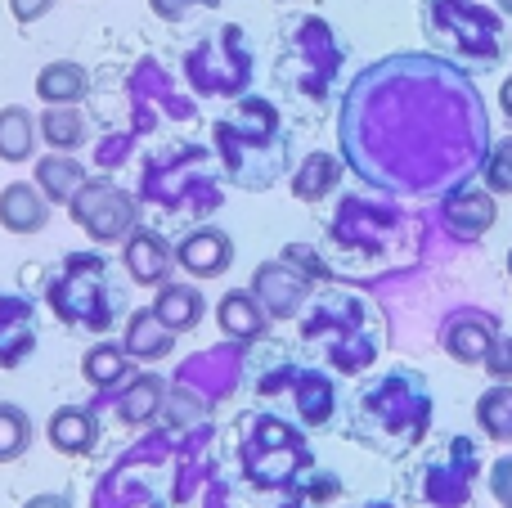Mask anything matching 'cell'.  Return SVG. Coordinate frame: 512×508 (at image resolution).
Listing matches in <instances>:
<instances>
[{
    "mask_svg": "<svg viewBox=\"0 0 512 508\" xmlns=\"http://www.w3.org/2000/svg\"><path fill=\"white\" fill-rule=\"evenodd\" d=\"M68 212L95 243H117L140 225V203H135V194L113 185V180H86V185L72 194Z\"/></svg>",
    "mask_w": 512,
    "mask_h": 508,
    "instance_id": "cell-1",
    "label": "cell"
},
{
    "mask_svg": "<svg viewBox=\"0 0 512 508\" xmlns=\"http://www.w3.org/2000/svg\"><path fill=\"white\" fill-rule=\"evenodd\" d=\"M252 293H256V302L265 306L270 320H292V315L306 306V297H310V279L301 275L288 257L261 261L256 275H252Z\"/></svg>",
    "mask_w": 512,
    "mask_h": 508,
    "instance_id": "cell-2",
    "label": "cell"
},
{
    "mask_svg": "<svg viewBox=\"0 0 512 508\" xmlns=\"http://www.w3.org/2000/svg\"><path fill=\"white\" fill-rule=\"evenodd\" d=\"M499 338V320L486 311H454L441 329V351L459 365H486L490 347Z\"/></svg>",
    "mask_w": 512,
    "mask_h": 508,
    "instance_id": "cell-3",
    "label": "cell"
},
{
    "mask_svg": "<svg viewBox=\"0 0 512 508\" xmlns=\"http://www.w3.org/2000/svg\"><path fill=\"white\" fill-rule=\"evenodd\" d=\"M176 266H185L194 279H216L234 266V239L221 225H198L176 243Z\"/></svg>",
    "mask_w": 512,
    "mask_h": 508,
    "instance_id": "cell-4",
    "label": "cell"
},
{
    "mask_svg": "<svg viewBox=\"0 0 512 508\" xmlns=\"http://www.w3.org/2000/svg\"><path fill=\"white\" fill-rule=\"evenodd\" d=\"M441 216H445V225H450V234H459V239H481V234H490V225L499 221V203H495V194L481 185H454L441 203Z\"/></svg>",
    "mask_w": 512,
    "mask_h": 508,
    "instance_id": "cell-5",
    "label": "cell"
},
{
    "mask_svg": "<svg viewBox=\"0 0 512 508\" xmlns=\"http://www.w3.org/2000/svg\"><path fill=\"white\" fill-rule=\"evenodd\" d=\"M45 437H50V446L59 455H72V459L90 455L99 446V419L90 405H59L50 414V423H45Z\"/></svg>",
    "mask_w": 512,
    "mask_h": 508,
    "instance_id": "cell-6",
    "label": "cell"
},
{
    "mask_svg": "<svg viewBox=\"0 0 512 508\" xmlns=\"http://www.w3.org/2000/svg\"><path fill=\"white\" fill-rule=\"evenodd\" d=\"M171 266H176V248L153 230H131L126 234V270L135 284H167Z\"/></svg>",
    "mask_w": 512,
    "mask_h": 508,
    "instance_id": "cell-7",
    "label": "cell"
},
{
    "mask_svg": "<svg viewBox=\"0 0 512 508\" xmlns=\"http://www.w3.org/2000/svg\"><path fill=\"white\" fill-rule=\"evenodd\" d=\"M50 207L54 203L36 185L14 180V185H5V194H0V225H5L9 234H36L50 225Z\"/></svg>",
    "mask_w": 512,
    "mask_h": 508,
    "instance_id": "cell-8",
    "label": "cell"
},
{
    "mask_svg": "<svg viewBox=\"0 0 512 508\" xmlns=\"http://www.w3.org/2000/svg\"><path fill=\"white\" fill-rule=\"evenodd\" d=\"M122 347H126V356L140 360V365H158V360H167L171 351H176V333H171L167 324L153 315V306H149V311H135L131 315Z\"/></svg>",
    "mask_w": 512,
    "mask_h": 508,
    "instance_id": "cell-9",
    "label": "cell"
},
{
    "mask_svg": "<svg viewBox=\"0 0 512 508\" xmlns=\"http://www.w3.org/2000/svg\"><path fill=\"white\" fill-rule=\"evenodd\" d=\"M203 311H207V302H203V293H198L194 284H171V279H167V284H158L153 315H158L171 333L198 329V324H203Z\"/></svg>",
    "mask_w": 512,
    "mask_h": 508,
    "instance_id": "cell-10",
    "label": "cell"
},
{
    "mask_svg": "<svg viewBox=\"0 0 512 508\" xmlns=\"http://www.w3.org/2000/svg\"><path fill=\"white\" fill-rule=\"evenodd\" d=\"M216 320H221V329L230 333V338H239V342H252V338H261V333L270 329V315H265V306L256 302V293H248V288L225 293L221 306H216Z\"/></svg>",
    "mask_w": 512,
    "mask_h": 508,
    "instance_id": "cell-11",
    "label": "cell"
},
{
    "mask_svg": "<svg viewBox=\"0 0 512 508\" xmlns=\"http://www.w3.org/2000/svg\"><path fill=\"white\" fill-rule=\"evenodd\" d=\"M36 95L45 104H81L90 95V72L72 59H54L36 72Z\"/></svg>",
    "mask_w": 512,
    "mask_h": 508,
    "instance_id": "cell-12",
    "label": "cell"
},
{
    "mask_svg": "<svg viewBox=\"0 0 512 508\" xmlns=\"http://www.w3.org/2000/svg\"><path fill=\"white\" fill-rule=\"evenodd\" d=\"M86 180H90L86 167H81L77 158H68V153H45V158L36 162V185H41V194L50 198V203H72V194H77Z\"/></svg>",
    "mask_w": 512,
    "mask_h": 508,
    "instance_id": "cell-13",
    "label": "cell"
},
{
    "mask_svg": "<svg viewBox=\"0 0 512 508\" xmlns=\"http://www.w3.org/2000/svg\"><path fill=\"white\" fill-rule=\"evenodd\" d=\"M86 135H90V122H86V113H77V104H50V113H41V140L54 153L81 149Z\"/></svg>",
    "mask_w": 512,
    "mask_h": 508,
    "instance_id": "cell-14",
    "label": "cell"
},
{
    "mask_svg": "<svg viewBox=\"0 0 512 508\" xmlns=\"http://www.w3.org/2000/svg\"><path fill=\"white\" fill-rule=\"evenodd\" d=\"M131 356H126V347H117V342H99V347L86 351V360H81V378H86L90 387H117L131 378Z\"/></svg>",
    "mask_w": 512,
    "mask_h": 508,
    "instance_id": "cell-15",
    "label": "cell"
},
{
    "mask_svg": "<svg viewBox=\"0 0 512 508\" xmlns=\"http://www.w3.org/2000/svg\"><path fill=\"white\" fill-rule=\"evenodd\" d=\"M337 180H342L337 158H328V153H310V158L301 162V171L292 176V194H297L301 203H319V198H328L337 189Z\"/></svg>",
    "mask_w": 512,
    "mask_h": 508,
    "instance_id": "cell-16",
    "label": "cell"
},
{
    "mask_svg": "<svg viewBox=\"0 0 512 508\" xmlns=\"http://www.w3.org/2000/svg\"><path fill=\"white\" fill-rule=\"evenodd\" d=\"M32 144H36V122L27 108L9 104L0 108V158L5 162H27L32 158Z\"/></svg>",
    "mask_w": 512,
    "mask_h": 508,
    "instance_id": "cell-17",
    "label": "cell"
},
{
    "mask_svg": "<svg viewBox=\"0 0 512 508\" xmlns=\"http://www.w3.org/2000/svg\"><path fill=\"white\" fill-rule=\"evenodd\" d=\"M477 423L495 441H512V383H495L477 401Z\"/></svg>",
    "mask_w": 512,
    "mask_h": 508,
    "instance_id": "cell-18",
    "label": "cell"
},
{
    "mask_svg": "<svg viewBox=\"0 0 512 508\" xmlns=\"http://www.w3.org/2000/svg\"><path fill=\"white\" fill-rule=\"evenodd\" d=\"M162 401H167V383H162L158 374H140L135 378V387L122 396V405H117V414H122L126 423H144L149 414L162 410Z\"/></svg>",
    "mask_w": 512,
    "mask_h": 508,
    "instance_id": "cell-19",
    "label": "cell"
},
{
    "mask_svg": "<svg viewBox=\"0 0 512 508\" xmlns=\"http://www.w3.org/2000/svg\"><path fill=\"white\" fill-rule=\"evenodd\" d=\"M27 446H32V419H27V410L0 401V464L23 459Z\"/></svg>",
    "mask_w": 512,
    "mask_h": 508,
    "instance_id": "cell-20",
    "label": "cell"
},
{
    "mask_svg": "<svg viewBox=\"0 0 512 508\" xmlns=\"http://www.w3.org/2000/svg\"><path fill=\"white\" fill-rule=\"evenodd\" d=\"M481 176H486L490 194H512V135H508V140H499L495 149L486 153V167H481Z\"/></svg>",
    "mask_w": 512,
    "mask_h": 508,
    "instance_id": "cell-21",
    "label": "cell"
},
{
    "mask_svg": "<svg viewBox=\"0 0 512 508\" xmlns=\"http://www.w3.org/2000/svg\"><path fill=\"white\" fill-rule=\"evenodd\" d=\"M486 369L490 378H495V383H512V338H504V333H499L495 338V347H490V356H486Z\"/></svg>",
    "mask_w": 512,
    "mask_h": 508,
    "instance_id": "cell-22",
    "label": "cell"
},
{
    "mask_svg": "<svg viewBox=\"0 0 512 508\" xmlns=\"http://www.w3.org/2000/svg\"><path fill=\"white\" fill-rule=\"evenodd\" d=\"M490 491H495V500L504 508H512V455H504L490 468Z\"/></svg>",
    "mask_w": 512,
    "mask_h": 508,
    "instance_id": "cell-23",
    "label": "cell"
},
{
    "mask_svg": "<svg viewBox=\"0 0 512 508\" xmlns=\"http://www.w3.org/2000/svg\"><path fill=\"white\" fill-rule=\"evenodd\" d=\"M54 9V0H9V14L18 18V23H36V18H45Z\"/></svg>",
    "mask_w": 512,
    "mask_h": 508,
    "instance_id": "cell-24",
    "label": "cell"
},
{
    "mask_svg": "<svg viewBox=\"0 0 512 508\" xmlns=\"http://www.w3.org/2000/svg\"><path fill=\"white\" fill-rule=\"evenodd\" d=\"M153 5V14L162 18V23H180V18H185V9L194 5V0H149Z\"/></svg>",
    "mask_w": 512,
    "mask_h": 508,
    "instance_id": "cell-25",
    "label": "cell"
},
{
    "mask_svg": "<svg viewBox=\"0 0 512 508\" xmlns=\"http://www.w3.org/2000/svg\"><path fill=\"white\" fill-rule=\"evenodd\" d=\"M23 508H72L68 495H59V491H50V495H32Z\"/></svg>",
    "mask_w": 512,
    "mask_h": 508,
    "instance_id": "cell-26",
    "label": "cell"
},
{
    "mask_svg": "<svg viewBox=\"0 0 512 508\" xmlns=\"http://www.w3.org/2000/svg\"><path fill=\"white\" fill-rule=\"evenodd\" d=\"M499 108H504V113L512 117V77L504 81V86H499Z\"/></svg>",
    "mask_w": 512,
    "mask_h": 508,
    "instance_id": "cell-27",
    "label": "cell"
},
{
    "mask_svg": "<svg viewBox=\"0 0 512 508\" xmlns=\"http://www.w3.org/2000/svg\"><path fill=\"white\" fill-rule=\"evenodd\" d=\"M495 9H499V14H508V18H512V0H495Z\"/></svg>",
    "mask_w": 512,
    "mask_h": 508,
    "instance_id": "cell-28",
    "label": "cell"
},
{
    "mask_svg": "<svg viewBox=\"0 0 512 508\" xmlns=\"http://www.w3.org/2000/svg\"><path fill=\"white\" fill-rule=\"evenodd\" d=\"M508 275H512V248H508Z\"/></svg>",
    "mask_w": 512,
    "mask_h": 508,
    "instance_id": "cell-29",
    "label": "cell"
}]
</instances>
